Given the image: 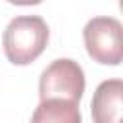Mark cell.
I'll list each match as a JSON object with an SVG mask.
<instances>
[{"mask_svg": "<svg viewBox=\"0 0 123 123\" xmlns=\"http://www.w3.org/2000/svg\"><path fill=\"white\" fill-rule=\"evenodd\" d=\"M85 92V71L71 58L54 60L38 79V96L81 102Z\"/></svg>", "mask_w": 123, "mask_h": 123, "instance_id": "3", "label": "cell"}, {"mask_svg": "<svg viewBox=\"0 0 123 123\" xmlns=\"http://www.w3.org/2000/svg\"><path fill=\"white\" fill-rule=\"evenodd\" d=\"M31 123H83L79 102L63 98H44L35 108Z\"/></svg>", "mask_w": 123, "mask_h": 123, "instance_id": "5", "label": "cell"}, {"mask_svg": "<svg viewBox=\"0 0 123 123\" xmlns=\"http://www.w3.org/2000/svg\"><path fill=\"white\" fill-rule=\"evenodd\" d=\"M123 106V81L106 79L102 81L90 102V115L94 123H121Z\"/></svg>", "mask_w": 123, "mask_h": 123, "instance_id": "4", "label": "cell"}, {"mask_svg": "<svg viewBox=\"0 0 123 123\" xmlns=\"http://www.w3.org/2000/svg\"><path fill=\"white\" fill-rule=\"evenodd\" d=\"M6 2L15 4V6H37V4H40L42 0H6Z\"/></svg>", "mask_w": 123, "mask_h": 123, "instance_id": "6", "label": "cell"}, {"mask_svg": "<svg viewBox=\"0 0 123 123\" xmlns=\"http://www.w3.org/2000/svg\"><path fill=\"white\" fill-rule=\"evenodd\" d=\"M86 54L102 65H119L123 60V27L110 15H98L86 21L83 29Z\"/></svg>", "mask_w": 123, "mask_h": 123, "instance_id": "2", "label": "cell"}, {"mask_svg": "<svg viewBox=\"0 0 123 123\" xmlns=\"http://www.w3.org/2000/svg\"><path fill=\"white\" fill-rule=\"evenodd\" d=\"M48 38L50 29L40 15H17L2 33L4 54L13 65H29L44 52Z\"/></svg>", "mask_w": 123, "mask_h": 123, "instance_id": "1", "label": "cell"}]
</instances>
